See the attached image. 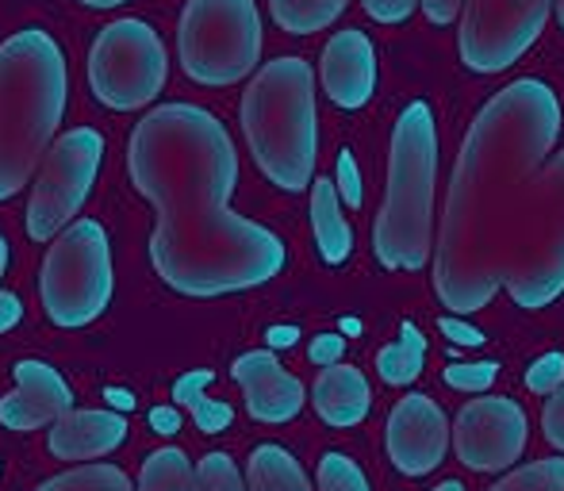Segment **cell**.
Returning a JSON list of instances; mask_svg holds the SVG:
<instances>
[{
  "label": "cell",
  "instance_id": "obj_14",
  "mask_svg": "<svg viewBox=\"0 0 564 491\" xmlns=\"http://www.w3.org/2000/svg\"><path fill=\"white\" fill-rule=\"evenodd\" d=\"M12 377L15 392L0 400V426L8 430H43L74 411V388L46 361H20Z\"/></svg>",
  "mask_w": 564,
  "mask_h": 491
},
{
  "label": "cell",
  "instance_id": "obj_7",
  "mask_svg": "<svg viewBox=\"0 0 564 491\" xmlns=\"http://www.w3.org/2000/svg\"><path fill=\"white\" fill-rule=\"evenodd\" d=\"M39 296L46 319L62 330H82L108 312L116 296V265L105 223L77 219L51 242L39 273Z\"/></svg>",
  "mask_w": 564,
  "mask_h": 491
},
{
  "label": "cell",
  "instance_id": "obj_11",
  "mask_svg": "<svg viewBox=\"0 0 564 491\" xmlns=\"http://www.w3.org/2000/svg\"><path fill=\"white\" fill-rule=\"evenodd\" d=\"M557 0H465L457 51L473 74H503L542 39Z\"/></svg>",
  "mask_w": 564,
  "mask_h": 491
},
{
  "label": "cell",
  "instance_id": "obj_37",
  "mask_svg": "<svg viewBox=\"0 0 564 491\" xmlns=\"http://www.w3.org/2000/svg\"><path fill=\"white\" fill-rule=\"evenodd\" d=\"M460 12H465V0H423V15L434 28H446V23L460 20Z\"/></svg>",
  "mask_w": 564,
  "mask_h": 491
},
{
  "label": "cell",
  "instance_id": "obj_33",
  "mask_svg": "<svg viewBox=\"0 0 564 491\" xmlns=\"http://www.w3.org/2000/svg\"><path fill=\"white\" fill-rule=\"evenodd\" d=\"M212 380H216V372H212V369H193V372H185V377H181L177 384H173V403H177V407H193V403L200 400L204 388H208Z\"/></svg>",
  "mask_w": 564,
  "mask_h": 491
},
{
  "label": "cell",
  "instance_id": "obj_41",
  "mask_svg": "<svg viewBox=\"0 0 564 491\" xmlns=\"http://www.w3.org/2000/svg\"><path fill=\"white\" fill-rule=\"evenodd\" d=\"M8 261H12V250H8V239L0 234V281H4V273H8Z\"/></svg>",
  "mask_w": 564,
  "mask_h": 491
},
{
  "label": "cell",
  "instance_id": "obj_5",
  "mask_svg": "<svg viewBox=\"0 0 564 491\" xmlns=\"http://www.w3.org/2000/svg\"><path fill=\"white\" fill-rule=\"evenodd\" d=\"M434 177L438 123L426 100L400 112L388 150V193L372 223V253L392 273H415L434 258Z\"/></svg>",
  "mask_w": 564,
  "mask_h": 491
},
{
  "label": "cell",
  "instance_id": "obj_13",
  "mask_svg": "<svg viewBox=\"0 0 564 491\" xmlns=\"http://www.w3.org/2000/svg\"><path fill=\"white\" fill-rule=\"evenodd\" d=\"M384 441H388V457H392V465L403 477H426V472H434L446 461L453 430L446 411L431 395L411 392L388 415Z\"/></svg>",
  "mask_w": 564,
  "mask_h": 491
},
{
  "label": "cell",
  "instance_id": "obj_30",
  "mask_svg": "<svg viewBox=\"0 0 564 491\" xmlns=\"http://www.w3.org/2000/svg\"><path fill=\"white\" fill-rule=\"evenodd\" d=\"M335 185H338V196H341V204H346V208H361L365 185H361V170H357L354 150H341V154H338V177H335Z\"/></svg>",
  "mask_w": 564,
  "mask_h": 491
},
{
  "label": "cell",
  "instance_id": "obj_9",
  "mask_svg": "<svg viewBox=\"0 0 564 491\" xmlns=\"http://www.w3.org/2000/svg\"><path fill=\"white\" fill-rule=\"evenodd\" d=\"M170 77L165 43L147 20L127 15L100 28L89 51V89L112 112H139L154 105Z\"/></svg>",
  "mask_w": 564,
  "mask_h": 491
},
{
  "label": "cell",
  "instance_id": "obj_8",
  "mask_svg": "<svg viewBox=\"0 0 564 491\" xmlns=\"http://www.w3.org/2000/svg\"><path fill=\"white\" fill-rule=\"evenodd\" d=\"M177 58L188 81L227 89L258 69V0H188L177 28Z\"/></svg>",
  "mask_w": 564,
  "mask_h": 491
},
{
  "label": "cell",
  "instance_id": "obj_4",
  "mask_svg": "<svg viewBox=\"0 0 564 491\" xmlns=\"http://www.w3.org/2000/svg\"><path fill=\"white\" fill-rule=\"evenodd\" d=\"M242 134L258 170L281 193L315 185L319 162V112L315 74L304 58H273L242 92Z\"/></svg>",
  "mask_w": 564,
  "mask_h": 491
},
{
  "label": "cell",
  "instance_id": "obj_16",
  "mask_svg": "<svg viewBox=\"0 0 564 491\" xmlns=\"http://www.w3.org/2000/svg\"><path fill=\"white\" fill-rule=\"evenodd\" d=\"M377 46L365 31L346 28L330 35V43L323 46L319 81L330 105H338L341 112H357V108L369 105L372 92H377Z\"/></svg>",
  "mask_w": 564,
  "mask_h": 491
},
{
  "label": "cell",
  "instance_id": "obj_23",
  "mask_svg": "<svg viewBox=\"0 0 564 491\" xmlns=\"http://www.w3.org/2000/svg\"><path fill=\"white\" fill-rule=\"evenodd\" d=\"M134 491H196V465L185 449L162 446L142 461Z\"/></svg>",
  "mask_w": 564,
  "mask_h": 491
},
{
  "label": "cell",
  "instance_id": "obj_22",
  "mask_svg": "<svg viewBox=\"0 0 564 491\" xmlns=\"http://www.w3.org/2000/svg\"><path fill=\"white\" fill-rule=\"evenodd\" d=\"M349 8V0H269V15L289 35H315L327 31Z\"/></svg>",
  "mask_w": 564,
  "mask_h": 491
},
{
  "label": "cell",
  "instance_id": "obj_31",
  "mask_svg": "<svg viewBox=\"0 0 564 491\" xmlns=\"http://www.w3.org/2000/svg\"><path fill=\"white\" fill-rule=\"evenodd\" d=\"M193 418L204 434H219L230 426L235 411H230V403H224V400H208V395H200V400L193 403Z\"/></svg>",
  "mask_w": 564,
  "mask_h": 491
},
{
  "label": "cell",
  "instance_id": "obj_32",
  "mask_svg": "<svg viewBox=\"0 0 564 491\" xmlns=\"http://www.w3.org/2000/svg\"><path fill=\"white\" fill-rule=\"evenodd\" d=\"M361 4L377 23H408L415 8H423V0H361Z\"/></svg>",
  "mask_w": 564,
  "mask_h": 491
},
{
  "label": "cell",
  "instance_id": "obj_21",
  "mask_svg": "<svg viewBox=\"0 0 564 491\" xmlns=\"http://www.w3.org/2000/svg\"><path fill=\"white\" fill-rule=\"evenodd\" d=\"M423 365H426V338L415 323H403L400 327V342L384 346L377 353V372L384 384L392 388H408L423 377Z\"/></svg>",
  "mask_w": 564,
  "mask_h": 491
},
{
  "label": "cell",
  "instance_id": "obj_42",
  "mask_svg": "<svg viewBox=\"0 0 564 491\" xmlns=\"http://www.w3.org/2000/svg\"><path fill=\"white\" fill-rule=\"evenodd\" d=\"M85 8H119V4H127V0H82Z\"/></svg>",
  "mask_w": 564,
  "mask_h": 491
},
{
  "label": "cell",
  "instance_id": "obj_43",
  "mask_svg": "<svg viewBox=\"0 0 564 491\" xmlns=\"http://www.w3.org/2000/svg\"><path fill=\"white\" fill-rule=\"evenodd\" d=\"M341 330H346V335H361V323H357V319H341Z\"/></svg>",
  "mask_w": 564,
  "mask_h": 491
},
{
  "label": "cell",
  "instance_id": "obj_44",
  "mask_svg": "<svg viewBox=\"0 0 564 491\" xmlns=\"http://www.w3.org/2000/svg\"><path fill=\"white\" fill-rule=\"evenodd\" d=\"M434 491H465V488H460V480H446V484H438Z\"/></svg>",
  "mask_w": 564,
  "mask_h": 491
},
{
  "label": "cell",
  "instance_id": "obj_3",
  "mask_svg": "<svg viewBox=\"0 0 564 491\" xmlns=\"http://www.w3.org/2000/svg\"><path fill=\"white\" fill-rule=\"evenodd\" d=\"M69 66L58 39L23 28L0 43V204L23 193L58 139Z\"/></svg>",
  "mask_w": 564,
  "mask_h": 491
},
{
  "label": "cell",
  "instance_id": "obj_18",
  "mask_svg": "<svg viewBox=\"0 0 564 491\" xmlns=\"http://www.w3.org/2000/svg\"><path fill=\"white\" fill-rule=\"evenodd\" d=\"M312 403H315V415L327 426H357L369 415V403H372L369 380H365L361 369L338 361V365L323 369L315 377Z\"/></svg>",
  "mask_w": 564,
  "mask_h": 491
},
{
  "label": "cell",
  "instance_id": "obj_36",
  "mask_svg": "<svg viewBox=\"0 0 564 491\" xmlns=\"http://www.w3.org/2000/svg\"><path fill=\"white\" fill-rule=\"evenodd\" d=\"M341 353H346V338H341V335H319L312 346H307V358H312L319 369L338 365Z\"/></svg>",
  "mask_w": 564,
  "mask_h": 491
},
{
  "label": "cell",
  "instance_id": "obj_6",
  "mask_svg": "<svg viewBox=\"0 0 564 491\" xmlns=\"http://www.w3.org/2000/svg\"><path fill=\"white\" fill-rule=\"evenodd\" d=\"M503 288L527 312L550 307L564 292V150L538 173L522 219L507 246Z\"/></svg>",
  "mask_w": 564,
  "mask_h": 491
},
{
  "label": "cell",
  "instance_id": "obj_20",
  "mask_svg": "<svg viewBox=\"0 0 564 491\" xmlns=\"http://www.w3.org/2000/svg\"><path fill=\"white\" fill-rule=\"evenodd\" d=\"M246 484L250 491H315L307 472L284 446H258L246 465Z\"/></svg>",
  "mask_w": 564,
  "mask_h": 491
},
{
  "label": "cell",
  "instance_id": "obj_29",
  "mask_svg": "<svg viewBox=\"0 0 564 491\" xmlns=\"http://www.w3.org/2000/svg\"><path fill=\"white\" fill-rule=\"evenodd\" d=\"M527 388L538 395H553L564 388V353L553 350V353H542L534 365L527 369Z\"/></svg>",
  "mask_w": 564,
  "mask_h": 491
},
{
  "label": "cell",
  "instance_id": "obj_34",
  "mask_svg": "<svg viewBox=\"0 0 564 491\" xmlns=\"http://www.w3.org/2000/svg\"><path fill=\"white\" fill-rule=\"evenodd\" d=\"M438 330L449 338L453 346H484V342H488V338H484V330L473 327L468 319H460V315H442Z\"/></svg>",
  "mask_w": 564,
  "mask_h": 491
},
{
  "label": "cell",
  "instance_id": "obj_40",
  "mask_svg": "<svg viewBox=\"0 0 564 491\" xmlns=\"http://www.w3.org/2000/svg\"><path fill=\"white\" fill-rule=\"evenodd\" d=\"M296 338H300L296 327H273V330H269V346H273V350H281V346H292Z\"/></svg>",
  "mask_w": 564,
  "mask_h": 491
},
{
  "label": "cell",
  "instance_id": "obj_2",
  "mask_svg": "<svg viewBox=\"0 0 564 491\" xmlns=\"http://www.w3.org/2000/svg\"><path fill=\"white\" fill-rule=\"evenodd\" d=\"M561 123L557 92L538 77H519L468 127L434 250V292L449 315L484 312L503 288L507 246L557 146Z\"/></svg>",
  "mask_w": 564,
  "mask_h": 491
},
{
  "label": "cell",
  "instance_id": "obj_35",
  "mask_svg": "<svg viewBox=\"0 0 564 491\" xmlns=\"http://www.w3.org/2000/svg\"><path fill=\"white\" fill-rule=\"evenodd\" d=\"M542 430H545V438H550V446H557L561 454H564V388L545 400Z\"/></svg>",
  "mask_w": 564,
  "mask_h": 491
},
{
  "label": "cell",
  "instance_id": "obj_39",
  "mask_svg": "<svg viewBox=\"0 0 564 491\" xmlns=\"http://www.w3.org/2000/svg\"><path fill=\"white\" fill-rule=\"evenodd\" d=\"M150 426H154L162 438H173L181 430V411L177 407H154L150 411Z\"/></svg>",
  "mask_w": 564,
  "mask_h": 491
},
{
  "label": "cell",
  "instance_id": "obj_45",
  "mask_svg": "<svg viewBox=\"0 0 564 491\" xmlns=\"http://www.w3.org/2000/svg\"><path fill=\"white\" fill-rule=\"evenodd\" d=\"M557 23H561V31H564V0H557Z\"/></svg>",
  "mask_w": 564,
  "mask_h": 491
},
{
  "label": "cell",
  "instance_id": "obj_17",
  "mask_svg": "<svg viewBox=\"0 0 564 491\" xmlns=\"http://www.w3.org/2000/svg\"><path fill=\"white\" fill-rule=\"evenodd\" d=\"M131 434V423L119 411H69L51 426L46 449L58 461H97V457L116 454Z\"/></svg>",
  "mask_w": 564,
  "mask_h": 491
},
{
  "label": "cell",
  "instance_id": "obj_12",
  "mask_svg": "<svg viewBox=\"0 0 564 491\" xmlns=\"http://www.w3.org/2000/svg\"><path fill=\"white\" fill-rule=\"evenodd\" d=\"M530 438L527 411L507 395H480L453 418V449L473 472L511 469Z\"/></svg>",
  "mask_w": 564,
  "mask_h": 491
},
{
  "label": "cell",
  "instance_id": "obj_19",
  "mask_svg": "<svg viewBox=\"0 0 564 491\" xmlns=\"http://www.w3.org/2000/svg\"><path fill=\"white\" fill-rule=\"evenodd\" d=\"M312 231L319 258L327 265H346L349 253H354V231H349L346 211H341L338 185L327 177H315L312 185Z\"/></svg>",
  "mask_w": 564,
  "mask_h": 491
},
{
  "label": "cell",
  "instance_id": "obj_10",
  "mask_svg": "<svg viewBox=\"0 0 564 491\" xmlns=\"http://www.w3.org/2000/svg\"><path fill=\"white\" fill-rule=\"evenodd\" d=\"M100 162H105V134L97 127H74L58 134L39 165L28 200L31 242H54L69 223H77V211L85 208L100 177Z\"/></svg>",
  "mask_w": 564,
  "mask_h": 491
},
{
  "label": "cell",
  "instance_id": "obj_24",
  "mask_svg": "<svg viewBox=\"0 0 564 491\" xmlns=\"http://www.w3.org/2000/svg\"><path fill=\"white\" fill-rule=\"evenodd\" d=\"M35 491H134V484L116 465H85V469H69L62 477L46 480Z\"/></svg>",
  "mask_w": 564,
  "mask_h": 491
},
{
  "label": "cell",
  "instance_id": "obj_38",
  "mask_svg": "<svg viewBox=\"0 0 564 491\" xmlns=\"http://www.w3.org/2000/svg\"><path fill=\"white\" fill-rule=\"evenodd\" d=\"M23 319V304L15 292H0V335H8L12 327H20Z\"/></svg>",
  "mask_w": 564,
  "mask_h": 491
},
{
  "label": "cell",
  "instance_id": "obj_1",
  "mask_svg": "<svg viewBox=\"0 0 564 491\" xmlns=\"http://www.w3.org/2000/svg\"><path fill=\"white\" fill-rule=\"evenodd\" d=\"M127 173L158 208L150 261L173 292L216 299L269 284L284 269V242L230 211L238 150L208 108L177 100L142 116L127 142Z\"/></svg>",
  "mask_w": 564,
  "mask_h": 491
},
{
  "label": "cell",
  "instance_id": "obj_26",
  "mask_svg": "<svg viewBox=\"0 0 564 491\" xmlns=\"http://www.w3.org/2000/svg\"><path fill=\"white\" fill-rule=\"evenodd\" d=\"M196 491H250L230 454H208L196 465Z\"/></svg>",
  "mask_w": 564,
  "mask_h": 491
},
{
  "label": "cell",
  "instance_id": "obj_28",
  "mask_svg": "<svg viewBox=\"0 0 564 491\" xmlns=\"http://www.w3.org/2000/svg\"><path fill=\"white\" fill-rule=\"evenodd\" d=\"M499 377V361H453L442 372V380L453 388V392H488L491 384H496Z\"/></svg>",
  "mask_w": 564,
  "mask_h": 491
},
{
  "label": "cell",
  "instance_id": "obj_27",
  "mask_svg": "<svg viewBox=\"0 0 564 491\" xmlns=\"http://www.w3.org/2000/svg\"><path fill=\"white\" fill-rule=\"evenodd\" d=\"M319 491H369V480L346 454H327L319 461Z\"/></svg>",
  "mask_w": 564,
  "mask_h": 491
},
{
  "label": "cell",
  "instance_id": "obj_25",
  "mask_svg": "<svg viewBox=\"0 0 564 491\" xmlns=\"http://www.w3.org/2000/svg\"><path fill=\"white\" fill-rule=\"evenodd\" d=\"M488 491H564V457H545V461L522 465V469L507 472Z\"/></svg>",
  "mask_w": 564,
  "mask_h": 491
},
{
  "label": "cell",
  "instance_id": "obj_15",
  "mask_svg": "<svg viewBox=\"0 0 564 491\" xmlns=\"http://www.w3.org/2000/svg\"><path fill=\"white\" fill-rule=\"evenodd\" d=\"M230 377L235 384L242 388V400H246V411L250 418L258 423H292V418L304 411V384L300 377H292L289 369L276 361L273 350H250L230 365Z\"/></svg>",
  "mask_w": 564,
  "mask_h": 491
}]
</instances>
